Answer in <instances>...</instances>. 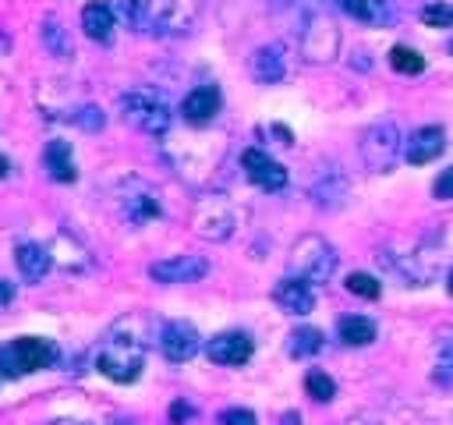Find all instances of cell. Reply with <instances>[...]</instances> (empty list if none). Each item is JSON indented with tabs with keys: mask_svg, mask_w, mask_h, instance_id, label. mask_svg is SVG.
<instances>
[{
	"mask_svg": "<svg viewBox=\"0 0 453 425\" xmlns=\"http://www.w3.org/2000/svg\"><path fill=\"white\" fill-rule=\"evenodd\" d=\"M96 368L113 382H134L145 368V336L117 326L96 351Z\"/></svg>",
	"mask_w": 453,
	"mask_h": 425,
	"instance_id": "6da1fadb",
	"label": "cell"
},
{
	"mask_svg": "<svg viewBox=\"0 0 453 425\" xmlns=\"http://www.w3.org/2000/svg\"><path fill=\"white\" fill-rule=\"evenodd\" d=\"M120 117L134 128V131H142V135H152V138H159V135H166L170 131V103L156 92V89H131V92H124L120 96Z\"/></svg>",
	"mask_w": 453,
	"mask_h": 425,
	"instance_id": "7a4b0ae2",
	"label": "cell"
},
{
	"mask_svg": "<svg viewBox=\"0 0 453 425\" xmlns=\"http://www.w3.org/2000/svg\"><path fill=\"white\" fill-rule=\"evenodd\" d=\"M290 273L304 283H329L336 273V248L322 234H301L290 248Z\"/></svg>",
	"mask_w": 453,
	"mask_h": 425,
	"instance_id": "3957f363",
	"label": "cell"
},
{
	"mask_svg": "<svg viewBox=\"0 0 453 425\" xmlns=\"http://www.w3.org/2000/svg\"><path fill=\"white\" fill-rule=\"evenodd\" d=\"M60 358L57 344L46 336H18L11 344L0 347V375H28V372H42Z\"/></svg>",
	"mask_w": 453,
	"mask_h": 425,
	"instance_id": "277c9868",
	"label": "cell"
},
{
	"mask_svg": "<svg viewBox=\"0 0 453 425\" xmlns=\"http://www.w3.org/2000/svg\"><path fill=\"white\" fill-rule=\"evenodd\" d=\"M297 39H301L304 60L326 64V60H333V57L340 53V28H336V21L326 14V7H308V11H301Z\"/></svg>",
	"mask_w": 453,
	"mask_h": 425,
	"instance_id": "5b68a950",
	"label": "cell"
},
{
	"mask_svg": "<svg viewBox=\"0 0 453 425\" xmlns=\"http://www.w3.org/2000/svg\"><path fill=\"white\" fill-rule=\"evenodd\" d=\"M403 156V131L393 120H379L361 135V159L375 174H389Z\"/></svg>",
	"mask_w": 453,
	"mask_h": 425,
	"instance_id": "8992f818",
	"label": "cell"
},
{
	"mask_svg": "<svg viewBox=\"0 0 453 425\" xmlns=\"http://www.w3.org/2000/svg\"><path fill=\"white\" fill-rule=\"evenodd\" d=\"M191 227L205 241H226L237 230V209L226 195H202L191 205Z\"/></svg>",
	"mask_w": 453,
	"mask_h": 425,
	"instance_id": "52a82bcc",
	"label": "cell"
},
{
	"mask_svg": "<svg viewBox=\"0 0 453 425\" xmlns=\"http://www.w3.org/2000/svg\"><path fill=\"white\" fill-rule=\"evenodd\" d=\"M117 209L131 227H145L149 220L159 216V191L149 181L127 174L117 181Z\"/></svg>",
	"mask_w": 453,
	"mask_h": 425,
	"instance_id": "ba28073f",
	"label": "cell"
},
{
	"mask_svg": "<svg viewBox=\"0 0 453 425\" xmlns=\"http://www.w3.org/2000/svg\"><path fill=\"white\" fill-rule=\"evenodd\" d=\"M198 11H202V0H152L145 32H152L159 39L188 35L198 21Z\"/></svg>",
	"mask_w": 453,
	"mask_h": 425,
	"instance_id": "9c48e42d",
	"label": "cell"
},
{
	"mask_svg": "<svg viewBox=\"0 0 453 425\" xmlns=\"http://www.w3.org/2000/svg\"><path fill=\"white\" fill-rule=\"evenodd\" d=\"M379 262L393 273V276H400L407 287H425L428 280H432V266L425 262V255L418 251V248H407V244H389V248H382L379 251Z\"/></svg>",
	"mask_w": 453,
	"mask_h": 425,
	"instance_id": "30bf717a",
	"label": "cell"
},
{
	"mask_svg": "<svg viewBox=\"0 0 453 425\" xmlns=\"http://www.w3.org/2000/svg\"><path fill=\"white\" fill-rule=\"evenodd\" d=\"M156 340H159L163 358H166V361H173V365H180V361L195 358V354H198V347H202L198 329H195L191 322H184V319H170V322H163Z\"/></svg>",
	"mask_w": 453,
	"mask_h": 425,
	"instance_id": "8fae6325",
	"label": "cell"
},
{
	"mask_svg": "<svg viewBox=\"0 0 453 425\" xmlns=\"http://www.w3.org/2000/svg\"><path fill=\"white\" fill-rule=\"evenodd\" d=\"M241 166L248 174V181L262 191H283L287 188V170L265 152V149H244L241 156Z\"/></svg>",
	"mask_w": 453,
	"mask_h": 425,
	"instance_id": "7c38bea8",
	"label": "cell"
},
{
	"mask_svg": "<svg viewBox=\"0 0 453 425\" xmlns=\"http://www.w3.org/2000/svg\"><path fill=\"white\" fill-rule=\"evenodd\" d=\"M209 273V262L202 255H173V259H159L149 266V276L156 283H195Z\"/></svg>",
	"mask_w": 453,
	"mask_h": 425,
	"instance_id": "4fadbf2b",
	"label": "cell"
},
{
	"mask_svg": "<svg viewBox=\"0 0 453 425\" xmlns=\"http://www.w3.org/2000/svg\"><path fill=\"white\" fill-rule=\"evenodd\" d=\"M251 351H255V344L244 329H226V333H216L212 340H205V354L216 365H244L251 358Z\"/></svg>",
	"mask_w": 453,
	"mask_h": 425,
	"instance_id": "5bb4252c",
	"label": "cell"
},
{
	"mask_svg": "<svg viewBox=\"0 0 453 425\" xmlns=\"http://www.w3.org/2000/svg\"><path fill=\"white\" fill-rule=\"evenodd\" d=\"M442 149H446V131H442L439 124H425V128H418V131L403 142V159L414 163V166H425V163H432L435 156H442Z\"/></svg>",
	"mask_w": 453,
	"mask_h": 425,
	"instance_id": "9a60e30c",
	"label": "cell"
},
{
	"mask_svg": "<svg viewBox=\"0 0 453 425\" xmlns=\"http://www.w3.org/2000/svg\"><path fill=\"white\" fill-rule=\"evenodd\" d=\"M219 106H223V96H219L216 85H195V89L184 96V103H180V117H184L188 124L202 128V124H209V120L219 113Z\"/></svg>",
	"mask_w": 453,
	"mask_h": 425,
	"instance_id": "2e32d148",
	"label": "cell"
},
{
	"mask_svg": "<svg viewBox=\"0 0 453 425\" xmlns=\"http://www.w3.org/2000/svg\"><path fill=\"white\" fill-rule=\"evenodd\" d=\"M273 301L287 312V315H308L315 308V290L311 283L297 280V276H283L276 287H273Z\"/></svg>",
	"mask_w": 453,
	"mask_h": 425,
	"instance_id": "e0dca14e",
	"label": "cell"
},
{
	"mask_svg": "<svg viewBox=\"0 0 453 425\" xmlns=\"http://www.w3.org/2000/svg\"><path fill=\"white\" fill-rule=\"evenodd\" d=\"M287 50L280 46V42H269V46H258L255 53H251V74H255V81H262V85H276V81H283L287 78Z\"/></svg>",
	"mask_w": 453,
	"mask_h": 425,
	"instance_id": "ac0fdd59",
	"label": "cell"
},
{
	"mask_svg": "<svg viewBox=\"0 0 453 425\" xmlns=\"http://www.w3.org/2000/svg\"><path fill=\"white\" fill-rule=\"evenodd\" d=\"M347 195H350V181L340 170H333V166L322 170L315 177V184H311V198H315L319 209H340L347 202Z\"/></svg>",
	"mask_w": 453,
	"mask_h": 425,
	"instance_id": "d6986e66",
	"label": "cell"
},
{
	"mask_svg": "<svg viewBox=\"0 0 453 425\" xmlns=\"http://www.w3.org/2000/svg\"><path fill=\"white\" fill-rule=\"evenodd\" d=\"M81 28H85L88 39H96V42H110V39H113V28H117V14H113V7H110L106 0H92V4H85V7H81Z\"/></svg>",
	"mask_w": 453,
	"mask_h": 425,
	"instance_id": "ffe728a7",
	"label": "cell"
},
{
	"mask_svg": "<svg viewBox=\"0 0 453 425\" xmlns=\"http://www.w3.org/2000/svg\"><path fill=\"white\" fill-rule=\"evenodd\" d=\"M14 262H18L21 276L35 283V280H42V276L50 273V266H53V255H50V248H46V244H35V241H21V244L14 248Z\"/></svg>",
	"mask_w": 453,
	"mask_h": 425,
	"instance_id": "44dd1931",
	"label": "cell"
},
{
	"mask_svg": "<svg viewBox=\"0 0 453 425\" xmlns=\"http://www.w3.org/2000/svg\"><path fill=\"white\" fill-rule=\"evenodd\" d=\"M42 166H46V174H50L53 181H60V184H71V181L78 177V166H74L71 145H67V142H60V138L46 142V149H42Z\"/></svg>",
	"mask_w": 453,
	"mask_h": 425,
	"instance_id": "7402d4cb",
	"label": "cell"
},
{
	"mask_svg": "<svg viewBox=\"0 0 453 425\" xmlns=\"http://www.w3.org/2000/svg\"><path fill=\"white\" fill-rule=\"evenodd\" d=\"M350 18L368 21V25H389L396 18L393 0H336Z\"/></svg>",
	"mask_w": 453,
	"mask_h": 425,
	"instance_id": "603a6c76",
	"label": "cell"
},
{
	"mask_svg": "<svg viewBox=\"0 0 453 425\" xmlns=\"http://www.w3.org/2000/svg\"><path fill=\"white\" fill-rule=\"evenodd\" d=\"M336 333H340L343 344H350V347H365V344L375 340V322H372L368 315H343V319L336 322Z\"/></svg>",
	"mask_w": 453,
	"mask_h": 425,
	"instance_id": "cb8c5ba5",
	"label": "cell"
},
{
	"mask_svg": "<svg viewBox=\"0 0 453 425\" xmlns=\"http://www.w3.org/2000/svg\"><path fill=\"white\" fill-rule=\"evenodd\" d=\"M287 351H290L294 358H311V354H319V351H322V333H319L315 326H301V329H294V333H290Z\"/></svg>",
	"mask_w": 453,
	"mask_h": 425,
	"instance_id": "d4e9b609",
	"label": "cell"
},
{
	"mask_svg": "<svg viewBox=\"0 0 453 425\" xmlns=\"http://www.w3.org/2000/svg\"><path fill=\"white\" fill-rule=\"evenodd\" d=\"M149 7H152V0H117V11L113 14H120V21L127 28L145 32L149 28Z\"/></svg>",
	"mask_w": 453,
	"mask_h": 425,
	"instance_id": "484cf974",
	"label": "cell"
},
{
	"mask_svg": "<svg viewBox=\"0 0 453 425\" xmlns=\"http://www.w3.org/2000/svg\"><path fill=\"white\" fill-rule=\"evenodd\" d=\"M42 42H46V50H50L53 57H64V60H67V57L74 53L71 35L60 28V21H57V18H46V21H42Z\"/></svg>",
	"mask_w": 453,
	"mask_h": 425,
	"instance_id": "4316f807",
	"label": "cell"
},
{
	"mask_svg": "<svg viewBox=\"0 0 453 425\" xmlns=\"http://www.w3.org/2000/svg\"><path fill=\"white\" fill-rule=\"evenodd\" d=\"M389 64L400 74H421L425 71V57L418 50H411V46H393L389 50Z\"/></svg>",
	"mask_w": 453,
	"mask_h": 425,
	"instance_id": "83f0119b",
	"label": "cell"
},
{
	"mask_svg": "<svg viewBox=\"0 0 453 425\" xmlns=\"http://www.w3.org/2000/svg\"><path fill=\"white\" fill-rule=\"evenodd\" d=\"M304 390H308V397L319 400V404H329V400L336 397V382H333L326 372H319V368H311V372L304 375Z\"/></svg>",
	"mask_w": 453,
	"mask_h": 425,
	"instance_id": "f1b7e54d",
	"label": "cell"
},
{
	"mask_svg": "<svg viewBox=\"0 0 453 425\" xmlns=\"http://www.w3.org/2000/svg\"><path fill=\"white\" fill-rule=\"evenodd\" d=\"M421 21H425L428 28H449V25H453V4H442V0L425 4V7H421Z\"/></svg>",
	"mask_w": 453,
	"mask_h": 425,
	"instance_id": "f546056e",
	"label": "cell"
},
{
	"mask_svg": "<svg viewBox=\"0 0 453 425\" xmlns=\"http://www.w3.org/2000/svg\"><path fill=\"white\" fill-rule=\"evenodd\" d=\"M343 287H347L350 294H357V298H368V301H375V298L382 294L379 280H375V276H368V273H350Z\"/></svg>",
	"mask_w": 453,
	"mask_h": 425,
	"instance_id": "4dcf8cb0",
	"label": "cell"
},
{
	"mask_svg": "<svg viewBox=\"0 0 453 425\" xmlns=\"http://www.w3.org/2000/svg\"><path fill=\"white\" fill-rule=\"evenodd\" d=\"M435 361H439V375H453V333H446L439 344H435Z\"/></svg>",
	"mask_w": 453,
	"mask_h": 425,
	"instance_id": "1f68e13d",
	"label": "cell"
},
{
	"mask_svg": "<svg viewBox=\"0 0 453 425\" xmlns=\"http://www.w3.org/2000/svg\"><path fill=\"white\" fill-rule=\"evenodd\" d=\"M74 124H78V128H85V131H99V128L106 124V117H103V110H99V106H78Z\"/></svg>",
	"mask_w": 453,
	"mask_h": 425,
	"instance_id": "d6a6232c",
	"label": "cell"
},
{
	"mask_svg": "<svg viewBox=\"0 0 453 425\" xmlns=\"http://www.w3.org/2000/svg\"><path fill=\"white\" fill-rule=\"evenodd\" d=\"M219 425H258V418L248 407H226L219 411Z\"/></svg>",
	"mask_w": 453,
	"mask_h": 425,
	"instance_id": "836d02e7",
	"label": "cell"
},
{
	"mask_svg": "<svg viewBox=\"0 0 453 425\" xmlns=\"http://www.w3.org/2000/svg\"><path fill=\"white\" fill-rule=\"evenodd\" d=\"M432 195H435V198H453V166H446V170L435 177Z\"/></svg>",
	"mask_w": 453,
	"mask_h": 425,
	"instance_id": "e575fe53",
	"label": "cell"
},
{
	"mask_svg": "<svg viewBox=\"0 0 453 425\" xmlns=\"http://www.w3.org/2000/svg\"><path fill=\"white\" fill-rule=\"evenodd\" d=\"M188 414H191V407H188V404H173V407H170V421H173V425H184V421H188Z\"/></svg>",
	"mask_w": 453,
	"mask_h": 425,
	"instance_id": "d590c367",
	"label": "cell"
},
{
	"mask_svg": "<svg viewBox=\"0 0 453 425\" xmlns=\"http://www.w3.org/2000/svg\"><path fill=\"white\" fill-rule=\"evenodd\" d=\"M11 298H14V287H11L7 280H0V305H7Z\"/></svg>",
	"mask_w": 453,
	"mask_h": 425,
	"instance_id": "8d00e7d4",
	"label": "cell"
},
{
	"mask_svg": "<svg viewBox=\"0 0 453 425\" xmlns=\"http://www.w3.org/2000/svg\"><path fill=\"white\" fill-rule=\"evenodd\" d=\"M276 425H301V414H297V411H287V414H280Z\"/></svg>",
	"mask_w": 453,
	"mask_h": 425,
	"instance_id": "74e56055",
	"label": "cell"
},
{
	"mask_svg": "<svg viewBox=\"0 0 453 425\" xmlns=\"http://www.w3.org/2000/svg\"><path fill=\"white\" fill-rule=\"evenodd\" d=\"M343 425H375V421H372V418H365V414H354V418H347Z\"/></svg>",
	"mask_w": 453,
	"mask_h": 425,
	"instance_id": "f35d334b",
	"label": "cell"
},
{
	"mask_svg": "<svg viewBox=\"0 0 453 425\" xmlns=\"http://www.w3.org/2000/svg\"><path fill=\"white\" fill-rule=\"evenodd\" d=\"M287 4H294V7H301V11H308V7H322V4H315V0H287Z\"/></svg>",
	"mask_w": 453,
	"mask_h": 425,
	"instance_id": "ab89813d",
	"label": "cell"
},
{
	"mask_svg": "<svg viewBox=\"0 0 453 425\" xmlns=\"http://www.w3.org/2000/svg\"><path fill=\"white\" fill-rule=\"evenodd\" d=\"M7 174H11V159H7V156H0V181H4Z\"/></svg>",
	"mask_w": 453,
	"mask_h": 425,
	"instance_id": "60d3db41",
	"label": "cell"
},
{
	"mask_svg": "<svg viewBox=\"0 0 453 425\" xmlns=\"http://www.w3.org/2000/svg\"><path fill=\"white\" fill-rule=\"evenodd\" d=\"M446 287H449V294H453V273H449V280H446Z\"/></svg>",
	"mask_w": 453,
	"mask_h": 425,
	"instance_id": "b9f144b4",
	"label": "cell"
},
{
	"mask_svg": "<svg viewBox=\"0 0 453 425\" xmlns=\"http://www.w3.org/2000/svg\"><path fill=\"white\" fill-rule=\"evenodd\" d=\"M50 425H78V421H50Z\"/></svg>",
	"mask_w": 453,
	"mask_h": 425,
	"instance_id": "7bdbcfd3",
	"label": "cell"
},
{
	"mask_svg": "<svg viewBox=\"0 0 453 425\" xmlns=\"http://www.w3.org/2000/svg\"><path fill=\"white\" fill-rule=\"evenodd\" d=\"M449 53H453V42H449Z\"/></svg>",
	"mask_w": 453,
	"mask_h": 425,
	"instance_id": "ee69618b",
	"label": "cell"
},
{
	"mask_svg": "<svg viewBox=\"0 0 453 425\" xmlns=\"http://www.w3.org/2000/svg\"><path fill=\"white\" fill-rule=\"evenodd\" d=\"M0 379H4V375H0Z\"/></svg>",
	"mask_w": 453,
	"mask_h": 425,
	"instance_id": "f6af8a7d",
	"label": "cell"
}]
</instances>
